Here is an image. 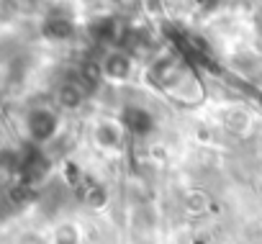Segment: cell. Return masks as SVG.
Wrapping results in <instances>:
<instances>
[{"instance_id":"cell-1","label":"cell","mask_w":262,"mask_h":244,"mask_svg":"<svg viewBox=\"0 0 262 244\" xmlns=\"http://www.w3.org/2000/svg\"><path fill=\"white\" fill-rule=\"evenodd\" d=\"M26 129H29L31 142L44 144L57 134V116L49 108H34L26 118Z\"/></svg>"},{"instance_id":"cell-2","label":"cell","mask_w":262,"mask_h":244,"mask_svg":"<svg viewBox=\"0 0 262 244\" xmlns=\"http://www.w3.org/2000/svg\"><path fill=\"white\" fill-rule=\"evenodd\" d=\"M41 34H44L47 39H52V41H64V39H70V36L75 34V24H72L70 16L54 11V13H49V16L44 18Z\"/></svg>"},{"instance_id":"cell-3","label":"cell","mask_w":262,"mask_h":244,"mask_svg":"<svg viewBox=\"0 0 262 244\" xmlns=\"http://www.w3.org/2000/svg\"><path fill=\"white\" fill-rule=\"evenodd\" d=\"M47 157L36 149V147H29L21 157H18V170L24 172V178L29 180V183H34V180H41L44 175H47Z\"/></svg>"},{"instance_id":"cell-4","label":"cell","mask_w":262,"mask_h":244,"mask_svg":"<svg viewBox=\"0 0 262 244\" xmlns=\"http://www.w3.org/2000/svg\"><path fill=\"white\" fill-rule=\"evenodd\" d=\"M123 124L134 134H147V131H152V116L147 110H142V108L131 105V108L123 110Z\"/></svg>"},{"instance_id":"cell-5","label":"cell","mask_w":262,"mask_h":244,"mask_svg":"<svg viewBox=\"0 0 262 244\" xmlns=\"http://www.w3.org/2000/svg\"><path fill=\"white\" fill-rule=\"evenodd\" d=\"M85 95H88V90L82 87V82H80L77 77L70 80V82H64V85L59 87V100H62L64 105H77Z\"/></svg>"},{"instance_id":"cell-6","label":"cell","mask_w":262,"mask_h":244,"mask_svg":"<svg viewBox=\"0 0 262 244\" xmlns=\"http://www.w3.org/2000/svg\"><path fill=\"white\" fill-rule=\"evenodd\" d=\"M90 36L95 39V41H111L113 36H116V21L113 18H98L93 26H90Z\"/></svg>"},{"instance_id":"cell-7","label":"cell","mask_w":262,"mask_h":244,"mask_svg":"<svg viewBox=\"0 0 262 244\" xmlns=\"http://www.w3.org/2000/svg\"><path fill=\"white\" fill-rule=\"evenodd\" d=\"M103 70H105L111 77H126V75H128V59L121 57V54H111V57L103 62Z\"/></svg>"},{"instance_id":"cell-8","label":"cell","mask_w":262,"mask_h":244,"mask_svg":"<svg viewBox=\"0 0 262 244\" xmlns=\"http://www.w3.org/2000/svg\"><path fill=\"white\" fill-rule=\"evenodd\" d=\"M57 244H75V231L72 229H59V234H57Z\"/></svg>"},{"instance_id":"cell-9","label":"cell","mask_w":262,"mask_h":244,"mask_svg":"<svg viewBox=\"0 0 262 244\" xmlns=\"http://www.w3.org/2000/svg\"><path fill=\"white\" fill-rule=\"evenodd\" d=\"M21 3H26V6H36L39 0H21Z\"/></svg>"}]
</instances>
